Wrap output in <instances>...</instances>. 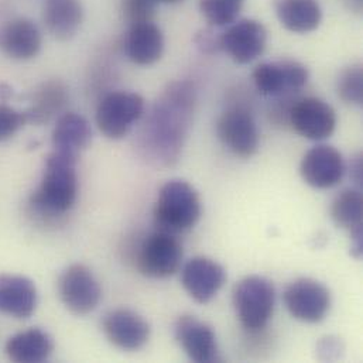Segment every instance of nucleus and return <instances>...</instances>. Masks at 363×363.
Wrapping results in <instances>:
<instances>
[{"instance_id": "nucleus-1", "label": "nucleus", "mask_w": 363, "mask_h": 363, "mask_svg": "<svg viewBox=\"0 0 363 363\" xmlns=\"http://www.w3.org/2000/svg\"><path fill=\"white\" fill-rule=\"evenodd\" d=\"M194 106L195 89L189 82H173L163 91L138 138V149L143 159L156 167H169L179 160Z\"/></svg>"}, {"instance_id": "nucleus-2", "label": "nucleus", "mask_w": 363, "mask_h": 363, "mask_svg": "<svg viewBox=\"0 0 363 363\" xmlns=\"http://www.w3.org/2000/svg\"><path fill=\"white\" fill-rule=\"evenodd\" d=\"M78 159L52 152L45 162V170L31 205L43 215L61 216L75 203L78 195Z\"/></svg>"}, {"instance_id": "nucleus-3", "label": "nucleus", "mask_w": 363, "mask_h": 363, "mask_svg": "<svg viewBox=\"0 0 363 363\" xmlns=\"http://www.w3.org/2000/svg\"><path fill=\"white\" fill-rule=\"evenodd\" d=\"M153 213L160 230L176 235L195 226L202 208L196 191L188 182L172 180L162 186Z\"/></svg>"}, {"instance_id": "nucleus-4", "label": "nucleus", "mask_w": 363, "mask_h": 363, "mask_svg": "<svg viewBox=\"0 0 363 363\" xmlns=\"http://www.w3.org/2000/svg\"><path fill=\"white\" fill-rule=\"evenodd\" d=\"M276 291L272 281L260 276H247L233 290V307L242 327L247 331L263 330L274 311Z\"/></svg>"}, {"instance_id": "nucleus-5", "label": "nucleus", "mask_w": 363, "mask_h": 363, "mask_svg": "<svg viewBox=\"0 0 363 363\" xmlns=\"http://www.w3.org/2000/svg\"><path fill=\"white\" fill-rule=\"evenodd\" d=\"M145 99L135 92L108 94L96 109V125L108 139H122L142 119Z\"/></svg>"}, {"instance_id": "nucleus-6", "label": "nucleus", "mask_w": 363, "mask_h": 363, "mask_svg": "<svg viewBox=\"0 0 363 363\" xmlns=\"http://www.w3.org/2000/svg\"><path fill=\"white\" fill-rule=\"evenodd\" d=\"M182 246L174 233L157 230L140 245L136 256L138 269L152 279H166L179 272L182 263Z\"/></svg>"}, {"instance_id": "nucleus-7", "label": "nucleus", "mask_w": 363, "mask_h": 363, "mask_svg": "<svg viewBox=\"0 0 363 363\" xmlns=\"http://www.w3.org/2000/svg\"><path fill=\"white\" fill-rule=\"evenodd\" d=\"M58 294L67 310L75 315H86L99 306L102 290L86 266L72 264L60 276Z\"/></svg>"}, {"instance_id": "nucleus-8", "label": "nucleus", "mask_w": 363, "mask_h": 363, "mask_svg": "<svg viewBox=\"0 0 363 363\" xmlns=\"http://www.w3.org/2000/svg\"><path fill=\"white\" fill-rule=\"evenodd\" d=\"M283 298L291 317L308 324L323 321L331 308L330 290L313 279L293 281L286 289Z\"/></svg>"}, {"instance_id": "nucleus-9", "label": "nucleus", "mask_w": 363, "mask_h": 363, "mask_svg": "<svg viewBox=\"0 0 363 363\" xmlns=\"http://www.w3.org/2000/svg\"><path fill=\"white\" fill-rule=\"evenodd\" d=\"M216 133L223 146L242 159L252 157L259 149V130L252 113L240 106L228 109L216 123Z\"/></svg>"}, {"instance_id": "nucleus-10", "label": "nucleus", "mask_w": 363, "mask_h": 363, "mask_svg": "<svg viewBox=\"0 0 363 363\" xmlns=\"http://www.w3.org/2000/svg\"><path fill=\"white\" fill-rule=\"evenodd\" d=\"M287 121L298 135L310 140H324L337 128L335 111L318 98L296 101L290 106Z\"/></svg>"}, {"instance_id": "nucleus-11", "label": "nucleus", "mask_w": 363, "mask_h": 363, "mask_svg": "<svg viewBox=\"0 0 363 363\" xmlns=\"http://www.w3.org/2000/svg\"><path fill=\"white\" fill-rule=\"evenodd\" d=\"M253 81L262 95L283 96L306 86L308 69L297 61L264 62L256 67Z\"/></svg>"}, {"instance_id": "nucleus-12", "label": "nucleus", "mask_w": 363, "mask_h": 363, "mask_svg": "<svg viewBox=\"0 0 363 363\" xmlns=\"http://www.w3.org/2000/svg\"><path fill=\"white\" fill-rule=\"evenodd\" d=\"M266 40L267 33L260 21L240 20L218 38V44L235 62L249 64L263 54Z\"/></svg>"}, {"instance_id": "nucleus-13", "label": "nucleus", "mask_w": 363, "mask_h": 363, "mask_svg": "<svg viewBox=\"0 0 363 363\" xmlns=\"http://www.w3.org/2000/svg\"><path fill=\"white\" fill-rule=\"evenodd\" d=\"M300 173L308 185L327 189L342 180L345 163L342 155L335 147L320 145L306 153L300 164Z\"/></svg>"}, {"instance_id": "nucleus-14", "label": "nucleus", "mask_w": 363, "mask_h": 363, "mask_svg": "<svg viewBox=\"0 0 363 363\" xmlns=\"http://www.w3.org/2000/svg\"><path fill=\"white\" fill-rule=\"evenodd\" d=\"M106 338L123 351H139L150 338V325L138 313L119 308L108 313L102 323Z\"/></svg>"}, {"instance_id": "nucleus-15", "label": "nucleus", "mask_w": 363, "mask_h": 363, "mask_svg": "<svg viewBox=\"0 0 363 363\" xmlns=\"http://www.w3.org/2000/svg\"><path fill=\"white\" fill-rule=\"evenodd\" d=\"M225 280V269L208 257H194L182 267V286L189 297L199 304L209 303L222 289Z\"/></svg>"}, {"instance_id": "nucleus-16", "label": "nucleus", "mask_w": 363, "mask_h": 363, "mask_svg": "<svg viewBox=\"0 0 363 363\" xmlns=\"http://www.w3.org/2000/svg\"><path fill=\"white\" fill-rule=\"evenodd\" d=\"M174 335L186 357L198 363L219 362L218 342L213 330L192 315H182L174 327Z\"/></svg>"}, {"instance_id": "nucleus-17", "label": "nucleus", "mask_w": 363, "mask_h": 363, "mask_svg": "<svg viewBox=\"0 0 363 363\" xmlns=\"http://www.w3.org/2000/svg\"><path fill=\"white\" fill-rule=\"evenodd\" d=\"M37 307V289L23 276L0 274V313L14 318H28Z\"/></svg>"}, {"instance_id": "nucleus-18", "label": "nucleus", "mask_w": 363, "mask_h": 363, "mask_svg": "<svg viewBox=\"0 0 363 363\" xmlns=\"http://www.w3.org/2000/svg\"><path fill=\"white\" fill-rule=\"evenodd\" d=\"M164 50L162 30L152 21L130 24L126 37V54L138 65H152L157 62Z\"/></svg>"}, {"instance_id": "nucleus-19", "label": "nucleus", "mask_w": 363, "mask_h": 363, "mask_svg": "<svg viewBox=\"0 0 363 363\" xmlns=\"http://www.w3.org/2000/svg\"><path fill=\"white\" fill-rule=\"evenodd\" d=\"M0 45L14 60H30L41 48V33L33 21L17 18L7 23L1 30Z\"/></svg>"}, {"instance_id": "nucleus-20", "label": "nucleus", "mask_w": 363, "mask_h": 363, "mask_svg": "<svg viewBox=\"0 0 363 363\" xmlns=\"http://www.w3.org/2000/svg\"><path fill=\"white\" fill-rule=\"evenodd\" d=\"M92 140V130L88 121L78 113L62 115L52 132L54 152L78 159Z\"/></svg>"}, {"instance_id": "nucleus-21", "label": "nucleus", "mask_w": 363, "mask_h": 363, "mask_svg": "<svg viewBox=\"0 0 363 363\" xmlns=\"http://www.w3.org/2000/svg\"><path fill=\"white\" fill-rule=\"evenodd\" d=\"M54 351V341L48 333L40 328L13 335L6 342V355L17 363H40L47 361Z\"/></svg>"}, {"instance_id": "nucleus-22", "label": "nucleus", "mask_w": 363, "mask_h": 363, "mask_svg": "<svg viewBox=\"0 0 363 363\" xmlns=\"http://www.w3.org/2000/svg\"><path fill=\"white\" fill-rule=\"evenodd\" d=\"M363 199L361 191L355 188L342 189L334 199L331 215L334 222L352 233L357 256L362 253Z\"/></svg>"}, {"instance_id": "nucleus-23", "label": "nucleus", "mask_w": 363, "mask_h": 363, "mask_svg": "<svg viewBox=\"0 0 363 363\" xmlns=\"http://www.w3.org/2000/svg\"><path fill=\"white\" fill-rule=\"evenodd\" d=\"M43 14L48 31L60 40L74 37L84 17L79 0H44Z\"/></svg>"}, {"instance_id": "nucleus-24", "label": "nucleus", "mask_w": 363, "mask_h": 363, "mask_svg": "<svg viewBox=\"0 0 363 363\" xmlns=\"http://www.w3.org/2000/svg\"><path fill=\"white\" fill-rule=\"evenodd\" d=\"M274 9L280 23L293 33H310L321 21L317 0H274Z\"/></svg>"}, {"instance_id": "nucleus-25", "label": "nucleus", "mask_w": 363, "mask_h": 363, "mask_svg": "<svg viewBox=\"0 0 363 363\" xmlns=\"http://www.w3.org/2000/svg\"><path fill=\"white\" fill-rule=\"evenodd\" d=\"M67 102V89L60 81L43 84L34 94L30 108L24 112L27 123L43 125L57 116Z\"/></svg>"}, {"instance_id": "nucleus-26", "label": "nucleus", "mask_w": 363, "mask_h": 363, "mask_svg": "<svg viewBox=\"0 0 363 363\" xmlns=\"http://www.w3.org/2000/svg\"><path fill=\"white\" fill-rule=\"evenodd\" d=\"M245 0H199V10L212 26H226L236 20Z\"/></svg>"}, {"instance_id": "nucleus-27", "label": "nucleus", "mask_w": 363, "mask_h": 363, "mask_svg": "<svg viewBox=\"0 0 363 363\" xmlns=\"http://www.w3.org/2000/svg\"><path fill=\"white\" fill-rule=\"evenodd\" d=\"M338 94L342 101L354 105H362L363 71L361 65H352L344 69L338 79Z\"/></svg>"}, {"instance_id": "nucleus-28", "label": "nucleus", "mask_w": 363, "mask_h": 363, "mask_svg": "<svg viewBox=\"0 0 363 363\" xmlns=\"http://www.w3.org/2000/svg\"><path fill=\"white\" fill-rule=\"evenodd\" d=\"M26 123L24 112H18L11 106L0 104V142L13 138Z\"/></svg>"}, {"instance_id": "nucleus-29", "label": "nucleus", "mask_w": 363, "mask_h": 363, "mask_svg": "<svg viewBox=\"0 0 363 363\" xmlns=\"http://www.w3.org/2000/svg\"><path fill=\"white\" fill-rule=\"evenodd\" d=\"M157 0H123L125 17L130 24L152 21Z\"/></svg>"}, {"instance_id": "nucleus-30", "label": "nucleus", "mask_w": 363, "mask_h": 363, "mask_svg": "<svg viewBox=\"0 0 363 363\" xmlns=\"http://www.w3.org/2000/svg\"><path fill=\"white\" fill-rule=\"evenodd\" d=\"M196 45L203 51V52H213L216 50H219V44H218V38H215L211 33H199L195 38Z\"/></svg>"}, {"instance_id": "nucleus-31", "label": "nucleus", "mask_w": 363, "mask_h": 363, "mask_svg": "<svg viewBox=\"0 0 363 363\" xmlns=\"http://www.w3.org/2000/svg\"><path fill=\"white\" fill-rule=\"evenodd\" d=\"M13 95H14V91H13V88H11L10 85H7V84H0V101L6 102V101H9Z\"/></svg>"}, {"instance_id": "nucleus-32", "label": "nucleus", "mask_w": 363, "mask_h": 363, "mask_svg": "<svg viewBox=\"0 0 363 363\" xmlns=\"http://www.w3.org/2000/svg\"><path fill=\"white\" fill-rule=\"evenodd\" d=\"M350 3V6L357 10V11H361V7H362V0H347Z\"/></svg>"}, {"instance_id": "nucleus-33", "label": "nucleus", "mask_w": 363, "mask_h": 363, "mask_svg": "<svg viewBox=\"0 0 363 363\" xmlns=\"http://www.w3.org/2000/svg\"><path fill=\"white\" fill-rule=\"evenodd\" d=\"M157 1H163V3H176L179 0H157Z\"/></svg>"}]
</instances>
